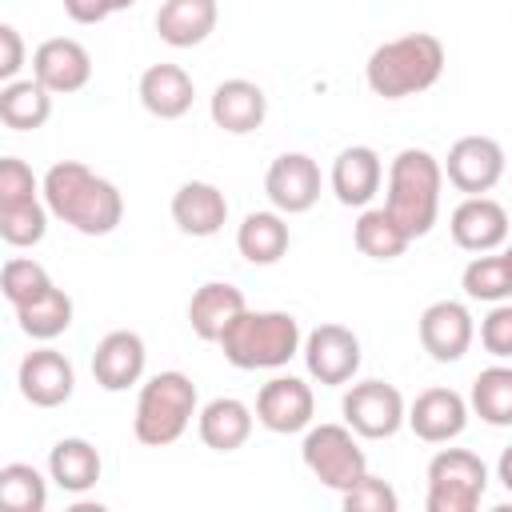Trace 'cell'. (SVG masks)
<instances>
[{"instance_id":"obj_1","label":"cell","mask_w":512,"mask_h":512,"mask_svg":"<svg viewBox=\"0 0 512 512\" xmlns=\"http://www.w3.org/2000/svg\"><path fill=\"white\" fill-rule=\"evenodd\" d=\"M44 204L80 236H108L124 220L120 188L80 160H56L44 172Z\"/></svg>"},{"instance_id":"obj_2","label":"cell","mask_w":512,"mask_h":512,"mask_svg":"<svg viewBox=\"0 0 512 512\" xmlns=\"http://www.w3.org/2000/svg\"><path fill=\"white\" fill-rule=\"evenodd\" d=\"M444 72V44L432 32H408L396 40H384L368 64L364 80L384 100H404L416 92H428Z\"/></svg>"},{"instance_id":"obj_3","label":"cell","mask_w":512,"mask_h":512,"mask_svg":"<svg viewBox=\"0 0 512 512\" xmlns=\"http://www.w3.org/2000/svg\"><path fill=\"white\" fill-rule=\"evenodd\" d=\"M440 188H444V164L428 148H400L396 160L388 164L384 208L412 240L428 236L440 216Z\"/></svg>"},{"instance_id":"obj_4","label":"cell","mask_w":512,"mask_h":512,"mask_svg":"<svg viewBox=\"0 0 512 512\" xmlns=\"http://www.w3.org/2000/svg\"><path fill=\"white\" fill-rule=\"evenodd\" d=\"M304 348L300 324L292 312H252L244 308L228 332L220 336V352L232 368L256 372V368H284Z\"/></svg>"},{"instance_id":"obj_5","label":"cell","mask_w":512,"mask_h":512,"mask_svg":"<svg viewBox=\"0 0 512 512\" xmlns=\"http://www.w3.org/2000/svg\"><path fill=\"white\" fill-rule=\"evenodd\" d=\"M196 384L192 376L168 368V372H156L140 384V396H136V412H132V432L140 444L148 448H168L176 444L192 416H196Z\"/></svg>"},{"instance_id":"obj_6","label":"cell","mask_w":512,"mask_h":512,"mask_svg":"<svg viewBox=\"0 0 512 512\" xmlns=\"http://www.w3.org/2000/svg\"><path fill=\"white\" fill-rule=\"evenodd\" d=\"M488 492V464L468 448H440L428 460V512H476Z\"/></svg>"},{"instance_id":"obj_7","label":"cell","mask_w":512,"mask_h":512,"mask_svg":"<svg viewBox=\"0 0 512 512\" xmlns=\"http://www.w3.org/2000/svg\"><path fill=\"white\" fill-rule=\"evenodd\" d=\"M300 456L304 468L332 492H348L368 472L364 448L356 444V432L348 424H308Z\"/></svg>"},{"instance_id":"obj_8","label":"cell","mask_w":512,"mask_h":512,"mask_svg":"<svg viewBox=\"0 0 512 512\" xmlns=\"http://www.w3.org/2000/svg\"><path fill=\"white\" fill-rule=\"evenodd\" d=\"M344 424L364 440H388L408 424V404L388 380H360L340 400Z\"/></svg>"},{"instance_id":"obj_9","label":"cell","mask_w":512,"mask_h":512,"mask_svg":"<svg viewBox=\"0 0 512 512\" xmlns=\"http://www.w3.org/2000/svg\"><path fill=\"white\" fill-rule=\"evenodd\" d=\"M300 356H304V368L316 384L340 388L360 372V336L344 324H316L304 336Z\"/></svg>"},{"instance_id":"obj_10","label":"cell","mask_w":512,"mask_h":512,"mask_svg":"<svg viewBox=\"0 0 512 512\" xmlns=\"http://www.w3.org/2000/svg\"><path fill=\"white\" fill-rule=\"evenodd\" d=\"M444 176L464 196L492 192L500 184V176H504V148H500V140H492V136H460L448 148Z\"/></svg>"},{"instance_id":"obj_11","label":"cell","mask_w":512,"mask_h":512,"mask_svg":"<svg viewBox=\"0 0 512 512\" xmlns=\"http://www.w3.org/2000/svg\"><path fill=\"white\" fill-rule=\"evenodd\" d=\"M264 192L276 212L300 216L320 200V168L308 152H280L264 172Z\"/></svg>"},{"instance_id":"obj_12","label":"cell","mask_w":512,"mask_h":512,"mask_svg":"<svg viewBox=\"0 0 512 512\" xmlns=\"http://www.w3.org/2000/svg\"><path fill=\"white\" fill-rule=\"evenodd\" d=\"M416 332H420V348L436 364H456L472 348L476 324H472L468 304H460V300H436V304H428L420 312Z\"/></svg>"},{"instance_id":"obj_13","label":"cell","mask_w":512,"mask_h":512,"mask_svg":"<svg viewBox=\"0 0 512 512\" xmlns=\"http://www.w3.org/2000/svg\"><path fill=\"white\" fill-rule=\"evenodd\" d=\"M312 412H316V396L300 376H272L256 392V420L276 436L304 432L312 424Z\"/></svg>"},{"instance_id":"obj_14","label":"cell","mask_w":512,"mask_h":512,"mask_svg":"<svg viewBox=\"0 0 512 512\" xmlns=\"http://www.w3.org/2000/svg\"><path fill=\"white\" fill-rule=\"evenodd\" d=\"M16 384H20V396L32 404V408H60L72 400V388H76V368L64 352L56 348H36L20 360V372H16Z\"/></svg>"},{"instance_id":"obj_15","label":"cell","mask_w":512,"mask_h":512,"mask_svg":"<svg viewBox=\"0 0 512 512\" xmlns=\"http://www.w3.org/2000/svg\"><path fill=\"white\" fill-rule=\"evenodd\" d=\"M32 76L52 96H68V92H80L92 80V56H88V48L80 40L52 36L32 52Z\"/></svg>"},{"instance_id":"obj_16","label":"cell","mask_w":512,"mask_h":512,"mask_svg":"<svg viewBox=\"0 0 512 512\" xmlns=\"http://www.w3.org/2000/svg\"><path fill=\"white\" fill-rule=\"evenodd\" d=\"M468 400L456 388H424L412 404H408V428L424 440V444H448L468 428Z\"/></svg>"},{"instance_id":"obj_17","label":"cell","mask_w":512,"mask_h":512,"mask_svg":"<svg viewBox=\"0 0 512 512\" xmlns=\"http://www.w3.org/2000/svg\"><path fill=\"white\" fill-rule=\"evenodd\" d=\"M448 232L464 252H496L508 240V212L492 196H464L452 208Z\"/></svg>"},{"instance_id":"obj_18","label":"cell","mask_w":512,"mask_h":512,"mask_svg":"<svg viewBox=\"0 0 512 512\" xmlns=\"http://www.w3.org/2000/svg\"><path fill=\"white\" fill-rule=\"evenodd\" d=\"M144 360H148V348H144L140 332L116 328V332H108L96 344V352H92V376H96V384L104 392H124V388L140 384Z\"/></svg>"},{"instance_id":"obj_19","label":"cell","mask_w":512,"mask_h":512,"mask_svg":"<svg viewBox=\"0 0 512 512\" xmlns=\"http://www.w3.org/2000/svg\"><path fill=\"white\" fill-rule=\"evenodd\" d=\"M208 112H212V124L232 132V136H248L264 124L268 116V96L260 84L244 80V76H232V80H220L212 100H208Z\"/></svg>"},{"instance_id":"obj_20","label":"cell","mask_w":512,"mask_h":512,"mask_svg":"<svg viewBox=\"0 0 512 512\" xmlns=\"http://www.w3.org/2000/svg\"><path fill=\"white\" fill-rule=\"evenodd\" d=\"M380 180H384V164H380L376 148H368V144L344 148L332 160V176H328V184L344 208H368L380 192Z\"/></svg>"},{"instance_id":"obj_21","label":"cell","mask_w":512,"mask_h":512,"mask_svg":"<svg viewBox=\"0 0 512 512\" xmlns=\"http://www.w3.org/2000/svg\"><path fill=\"white\" fill-rule=\"evenodd\" d=\"M136 96H140L148 116L180 120L196 100V84L180 64H152V68H144V76L136 84Z\"/></svg>"},{"instance_id":"obj_22","label":"cell","mask_w":512,"mask_h":512,"mask_svg":"<svg viewBox=\"0 0 512 512\" xmlns=\"http://www.w3.org/2000/svg\"><path fill=\"white\" fill-rule=\"evenodd\" d=\"M244 308H248V300H244V292H240L236 284H228V280H208V284H200V288L192 292V300H188V324H192V332H196L200 340L220 344V336L228 332V324H232Z\"/></svg>"},{"instance_id":"obj_23","label":"cell","mask_w":512,"mask_h":512,"mask_svg":"<svg viewBox=\"0 0 512 512\" xmlns=\"http://www.w3.org/2000/svg\"><path fill=\"white\" fill-rule=\"evenodd\" d=\"M172 220L184 236H216L228 220V200L208 180H188L172 192Z\"/></svg>"},{"instance_id":"obj_24","label":"cell","mask_w":512,"mask_h":512,"mask_svg":"<svg viewBox=\"0 0 512 512\" xmlns=\"http://www.w3.org/2000/svg\"><path fill=\"white\" fill-rule=\"evenodd\" d=\"M216 0H164L156 12V36L168 48H196L216 32Z\"/></svg>"},{"instance_id":"obj_25","label":"cell","mask_w":512,"mask_h":512,"mask_svg":"<svg viewBox=\"0 0 512 512\" xmlns=\"http://www.w3.org/2000/svg\"><path fill=\"white\" fill-rule=\"evenodd\" d=\"M252 408L236 396H216L196 412V432L212 452H236L252 436Z\"/></svg>"},{"instance_id":"obj_26","label":"cell","mask_w":512,"mask_h":512,"mask_svg":"<svg viewBox=\"0 0 512 512\" xmlns=\"http://www.w3.org/2000/svg\"><path fill=\"white\" fill-rule=\"evenodd\" d=\"M100 452L84 440V436H64L52 444L48 452V476L64 488V492H88L100 480Z\"/></svg>"},{"instance_id":"obj_27","label":"cell","mask_w":512,"mask_h":512,"mask_svg":"<svg viewBox=\"0 0 512 512\" xmlns=\"http://www.w3.org/2000/svg\"><path fill=\"white\" fill-rule=\"evenodd\" d=\"M288 224L284 212H248L236 228V248L248 264H276L288 252Z\"/></svg>"},{"instance_id":"obj_28","label":"cell","mask_w":512,"mask_h":512,"mask_svg":"<svg viewBox=\"0 0 512 512\" xmlns=\"http://www.w3.org/2000/svg\"><path fill=\"white\" fill-rule=\"evenodd\" d=\"M52 116V92L32 76V80H8L0 88V120L12 132H36Z\"/></svg>"},{"instance_id":"obj_29","label":"cell","mask_w":512,"mask_h":512,"mask_svg":"<svg viewBox=\"0 0 512 512\" xmlns=\"http://www.w3.org/2000/svg\"><path fill=\"white\" fill-rule=\"evenodd\" d=\"M352 240L368 260H396L412 244V236L396 224V216L388 208H364L352 224Z\"/></svg>"},{"instance_id":"obj_30","label":"cell","mask_w":512,"mask_h":512,"mask_svg":"<svg viewBox=\"0 0 512 512\" xmlns=\"http://www.w3.org/2000/svg\"><path fill=\"white\" fill-rule=\"evenodd\" d=\"M468 408L492 428H512V368L492 364V368L476 372L472 392H468Z\"/></svg>"},{"instance_id":"obj_31","label":"cell","mask_w":512,"mask_h":512,"mask_svg":"<svg viewBox=\"0 0 512 512\" xmlns=\"http://www.w3.org/2000/svg\"><path fill=\"white\" fill-rule=\"evenodd\" d=\"M16 320H20V332L24 336H32V340H56V336H64L72 328V296L52 284L36 300L20 304L16 308Z\"/></svg>"},{"instance_id":"obj_32","label":"cell","mask_w":512,"mask_h":512,"mask_svg":"<svg viewBox=\"0 0 512 512\" xmlns=\"http://www.w3.org/2000/svg\"><path fill=\"white\" fill-rule=\"evenodd\" d=\"M460 288H464L468 300H488V304L508 300V296H512V272H508L504 252H500V256H492V252H476V256L464 264Z\"/></svg>"},{"instance_id":"obj_33","label":"cell","mask_w":512,"mask_h":512,"mask_svg":"<svg viewBox=\"0 0 512 512\" xmlns=\"http://www.w3.org/2000/svg\"><path fill=\"white\" fill-rule=\"evenodd\" d=\"M0 504L8 512H44L48 480L32 464H4L0 468Z\"/></svg>"},{"instance_id":"obj_34","label":"cell","mask_w":512,"mask_h":512,"mask_svg":"<svg viewBox=\"0 0 512 512\" xmlns=\"http://www.w3.org/2000/svg\"><path fill=\"white\" fill-rule=\"evenodd\" d=\"M48 204L36 196V200H24V204H0V236L4 244L12 248H32L44 240L48 232Z\"/></svg>"},{"instance_id":"obj_35","label":"cell","mask_w":512,"mask_h":512,"mask_svg":"<svg viewBox=\"0 0 512 512\" xmlns=\"http://www.w3.org/2000/svg\"><path fill=\"white\" fill-rule=\"evenodd\" d=\"M48 288H52V276L44 272V264H36V260H28V256L4 260V268H0V292H4V300H8L12 308L36 300V296L48 292Z\"/></svg>"},{"instance_id":"obj_36","label":"cell","mask_w":512,"mask_h":512,"mask_svg":"<svg viewBox=\"0 0 512 512\" xmlns=\"http://www.w3.org/2000/svg\"><path fill=\"white\" fill-rule=\"evenodd\" d=\"M340 500H344V512H396L400 508L396 488L372 472H364L348 492H340Z\"/></svg>"},{"instance_id":"obj_37","label":"cell","mask_w":512,"mask_h":512,"mask_svg":"<svg viewBox=\"0 0 512 512\" xmlns=\"http://www.w3.org/2000/svg\"><path fill=\"white\" fill-rule=\"evenodd\" d=\"M36 196H44V180H36V172L20 156H4L0 160V204H24Z\"/></svg>"},{"instance_id":"obj_38","label":"cell","mask_w":512,"mask_h":512,"mask_svg":"<svg viewBox=\"0 0 512 512\" xmlns=\"http://www.w3.org/2000/svg\"><path fill=\"white\" fill-rule=\"evenodd\" d=\"M480 344L496 360H512V304H492V312L480 320Z\"/></svg>"},{"instance_id":"obj_39","label":"cell","mask_w":512,"mask_h":512,"mask_svg":"<svg viewBox=\"0 0 512 512\" xmlns=\"http://www.w3.org/2000/svg\"><path fill=\"white\" fill-rule=\"evenodd\" d=\"M136 0H64V12L76 20V24H100L108 20L112 12H124L132 8Z\"/></svg>"},{"instance_id":"obj_40","label":"cell","mask_w":512,"mask_h":512,"mask_svg":"<svg viewBox=\"0 0 512 512\" xmlns=\"http://www.w3.org/2000/svg\"><path fill=\"white\" fill-rule=\"evenodd\" d=\"M24 68V40L12 24H0V80H16V72Z\"/></svg>"},{"instance_id":"obj_41","label":"cell","mask_w":512,"mask_h":512,"mask_svg":"<svg viewBox=\"0 0 512 512\" xmlns=\"http://www.w3.org/2000/svg\"><path fill=\"white\" fill-rule=\"evenodd\" d=\"M496 480L512 492V444H508V448L500 452V460H496Z\"/></svg>"},{"instance_id":"obj_42","label":"cell","mask_w":512,"mask_h":512,"mask_svg":"<svg viewBox=\"0 0 512 512\" xmlns=\"http://www.w3.org/2000/svg\"><path fill=\"white\" fill-rule=\"evenodd\" d=\"M504 260H508V272H512V244L504 248Z\"/></svg>"}]
</instances>
